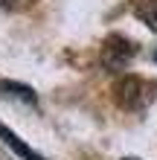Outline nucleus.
Returning <instances> with one entry per match:
<instances>
[{
	"instance_id": "obj_1",
	"label": "nucleus",
	"mask_w": 157,
	"mask_h": 160,
	"mask_svg": "<svg viewBox=\"0 0 157 160\" xmlns=\"http://www.w3.org/2000/svg\"><path fill=\"white\" fill-rule=\"evenodd\" d=\"M0 140H3V143H6L9 148H12V152H15L17 157H23V160H44V157H41L38 152H32V148L26 146L23 140L15 134V131H9V128L3 125V122H0Z\"/></svg>"
},
{
	"instance_id": "obj_2",
	"label": "nucleus",
	"mask_w": 157,
	"mask_h": 160,
	"mask_svg": "<svg viewBox=\"0 0 157 160\" xmlns=\"http://www.w3.org/2000/svg\"><path fill=\"white\" fill-rule=\"evenodd\" d=\"M140 18L145 21V26H151V29L157 32V3H149L140 9Z\"/></svg>"
}]
</instances>
